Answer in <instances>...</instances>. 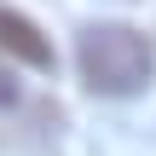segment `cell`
<instances>
[{"mask_svg": "<svg viewBox=\"0 0 156 156\" xmlns=\"http://www.w3.org/2000/svg\"><path fill=\"white\" fill-rule=\"evenodd\" d=\"M0 52L29 64V69H52V41L17 12V6H0Z\"/></svg>", "mask_w": 156, "mask_h": 156, "instance_id": "2", "label": "cell"}, {"mask_svg": "<svg viewBox=\"0 0 156 156\" xmlns=\"http://www.w3.org/2000/svg\"><path fill=\"white\" fill-rule=\"evenodd\" d=\"M75 69L98 98H133L156 81V46L145 29L104 17L75 35Z\"/></svg>", "mask_w": 156, "mask_h": 156, "instance_id": "1", "label": "cell"}]
</instances>
